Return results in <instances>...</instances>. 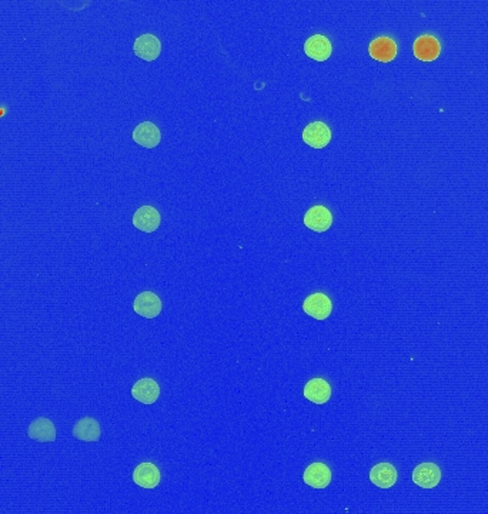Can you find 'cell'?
<instances>
[{
	"instance_id": "13",
	"label": "cell",
	"mask_w": 488,
	"mask_h": 514,
	"mask_svg": "<svg viewBox=\"0 0 488 514\" xmlns=\"http://www.w3.org/2000/svg\"><path fill=\"white\" fill-rule=\"evenodd\" d=\"M397 470L390 463H378L370 470V482L378 488H390L397 483Z\"/></svg>"
},
{
	"instance_id": "4",
	"label": "cell",
	"mask_w": 488,
	"mask_h": 514,
	"mask_svg": "<svg viewBox=\"0 0 488 514\" xmlns=\"http://www.w3.org/2000/svg\"><path fill=\"white\" fill-rule=\"evenodd\" d=\"M441 480V470L436 463H421L413 470V482L421 488H434Z\"/></svg>"
},
{
	"instance_id": "1",
	"label": "cell",
	"mask_w": 488,
	"mask_h": 514,
	"mask_svg": "<svg viewBox=\"0 0 488 514\" xmlns=\"http://www.w3.org/2000/svg\"><path fill=\"white\" fill-rule=\"evenodd\" d=\"M303 310L315 320H326L331 314L333 303L327 294L317 292L304 300Z\"/></svg>"
},
{
	"instance_id": "16",
	"label": "cell",
	"mask_w": 488,
	"mask_h": 514,
	"mask_svg": "<svg viewBox=\"0 0 488 514\" xmlns=\"http://www.w3.org/2000/svg\"><path fill=\"white\" fill-rule=\"evenodd\" d=\"M413 50H414V56L418 60L433 61V60H436L438 57L440 50H441V46H440L438 40L434 36L426 35V36L418 37L414 41Z\"/></svg>"
},
{
	"instance_id": "15",
	"label": "cell",
	"mask_w": 488,
	"mask_h": 514,
	"mask_svg": "<svg viewBox=\"0 0 488 514\" xmlns=\"http://www.w3.org/2000/svg\"><path fill=\"white\" fill-rule=\"evenodd\" d=\"M370 56L381 63H389L397 56V45L390 37H377L369 46Z\"/></svg>"
},
{
	"instance_id": "3",
	"label": "cell",
	"mask_w": 488,
	"mask_h": 514,
	"mask_svg": "<svg viewBox=\"0 0 488 514\" xmlns=\"http://www.w3.org/2000/svg\"><path fill=\"white\" fill-rule=\"evenodd\" d=\"M133 50L137 57L146 61H153L160 56L162 43L157 36L152 33H144L136 39Z\"/></svg>"
},
{
	"instance_id": "9",
	"label": "cell",
	"mask_w": 488,
	"mask_h": 514,
	"mask_svg": "<svg viewBox=\"0 0 488 514\" xmlns=\"http://www.w3.org/2000/svg\"><path fill=\"white\" fill-rule=\"evenodd\" d=\"M132 396L135 400L143 404H153L160 396V388L156 380L144 377L133 384Z\"/></svg>"
},
{
	"instance_id": "12",
	"label": "cell",
	"mask_w": 488,
	"mask_h": 514,
	"mask_svg": "<svg viewBox=\"0 0 488 514\" xmlns=\"http://www.w3.org/2000/svg\"><path fill=\"white\" fill-rule=\"evenodd\" d=\"M304 52L315 61H326L333 52L330 40L323 35H314L304 43Z\"/></svg>"
},
{
	"instance_id": "6",
	"label": "cell",
	"mask_w": 488,
	"mask_h": 514,
	"mask_svg": "<svg viewBox=\"0 0 488 514\" xmlns=\"http://www.w3.org/2000/svg\"><path fill=\"white\" fill-rule=\"evenodd\" d=\"M133 309L137 314L146 318H155L162 312V300L153 292H141L133 303Z\"/></svg>"
},
{
	"instance_id": "8",
	"label": "cell",
	"mask_w": 488,
	"mask_h": 514,
	"mask_svg": "<svg viewBox=\"0 0 488 514\" xmlns=\"http://www.w3.org/2000/svg\"><path fill=\"white\" fill-rule=\"evenodd\" d=\"M303 480L313 488H326L331 482V470L324 463H313L306 468Z\"/></svg>"
},
{
	"instance_id": "11",
	"label": "cell",
	"mask_w": 488,
	"mask_h": 514,
	"mask_svg": "<svg viewBox=\"0 0 488 514\" xmlns=\"http://www.w3.org/2000/svg\"><path fill=\"white\" fill-rule=\"evenodd\" d=\"M160 470L155 463H140L133 471V482L141 488H155L160 483Z\"/></svg>"
},
{
	"instance_id": "18",
	"label": "cell",
	"mask_w": 488,
	"mask_h": 514,
	"mask_svg": "<svg viewBox=\"0 0 488 514\" xmlns=\"http://www.w3.org/2000/svg\"><path fill=\"white\" fill-rule=\"evenodd\" d=\"M304 397L314 404H324L331 397V388L324 379H311L304 386Z\"/></svg>"
},
{
	"instance_id": "7",
	"label": "cell",
	"mask_w": 488,
	"mask_h": 514,
	"mask_svg": "<svg viewBox=\"0 0 488 514\" xmlns=\"http://www.w3.org/2000/svg\"><path fill=\"white\" fill-rule=\"evenodd\" d=\"M162 223L160 213L153 206H141L136 210L133 216V225L136 229L144 233H153Z\"/></svg>"
},
{
	"instance_id": "10",
	"label": "cell",
	"mask_w": 488,
	"mask_h": 514,
	"mask_svg": "<svg viewBox=\"0 0 488 514\" xmlns=\"http://www.w3.org/2000/svg\"><path fill=\"white\" fill-rule=\"evenodd\" d=\"M133 140L146 149H153L160 143L162 133L153 122H141L135 127Z\"/></svg>"
},
{
	"instance_id": "17",
	"label": "cell",
	"mask_w": 488,
	"mask_h": 514,
	"mask_svg": "<svg viewBox=\"0 0 488 514\" xmlns=\"http://www.w3.org/2000/svg\"><path fill=\"white\" fill-rule=\"evenodd\" d=\"M73 436L80 441H99L101 436L100 424L93 417H83L73 426Z\"/></svg>"
},
{
	"instance_id": "14",
	"label": "cell",
	"mask_w": 488,
	"mask_h": 514,
	"mask_svg": "<svg viewBox=\"0 0 488 514\" xmlns=\"http://www.w3.org/2000/svg\"><path fill=\"white\" fill-rule=\"evenodd\" d=\"M28 436L40 443H52L56 440V427L50 419L39 417L30 423Z\"/></svg>"
},
{
	"instance_id": "5",
	"label": "cell",
	"mask_w": 488,
	"mask_h": 514,
	"mask_svg": "<svg viewBox=\"0 0 488 514\" xmlns=\"http://www.w3.org/2000/svg\"><path fill=\"white\" fill-rule=\"evenodd\" d=\"M304 225L317 233L327 231L333 225V216L327 207L317 204L304 214Z\"/></svg>"
},
{
	"instance_id": "2",
	"label": "cell",
	"mask_w": 488,
	"mask_h": 514,
	"mask_svg": "<svg viewBox=\"0 0 488 514\" xmlns=\"http://www.w3.org/2000/svg\"><path fill=\"white\" fill-rule=\"evenodd\" d=\"M303 140L313 149H323L331 140L330 127L323 122H313L304 127Z\"/></svg>"
}]
</instances>
